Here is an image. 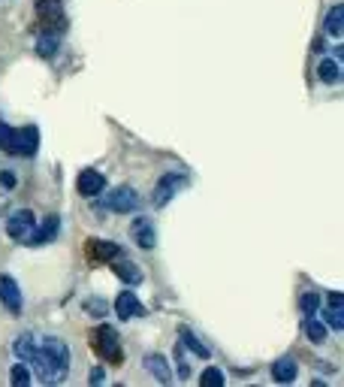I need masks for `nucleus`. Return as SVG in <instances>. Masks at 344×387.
Listing matches in <instances>:
<instances>
[{
  "label": "nucleus",
  "instance_id": "1",
  "mask_svg": "<svg viewBox=\"0 0 344 387\" xmlns=\"http://www.w3.org/2000/svg\"><path fill=\"white\" fill-rule=\"evenodd\" d=\"M30 366L37 369V375H39L43 384L64 381L66 372H70V348H66V342L57 339V336L39 339L37 351H33V357H30Z\"/></svg>",
  "mask_w": 344,
  "mask_h": 387
},
{
  "label": "nucleus",
  "instance_id": "2",
  "mask_svg": "<svg viewBox=\"0 0 344 387\" xmlns=\"http://www.w3.org/2000/svg\"><path fill=\"white\" fill-rule=\"evenodd\" d=\"M91 348H94L106 363H121L124 360V351H121V339L115 333V327L109 324H100L94 333H91Z\"/></svg>",
  "mask_w": 344,
  "mask_h": 387
},
{
  "label": "nucleus",
  "instance_id": "3",
  "mask_svg": "<svg viewBox=\"0 0 344 387\" xmlns=\"http://www.w3.org/2000/svg\"><path fill=\"white\" fill-rule=\"evenodd\" d=\"M184 185H188V176H184V172H166V176H161V182L154 185L151 203H154L157 209H163V206L175 197V191H179V188H184Z\"/></svg>",
  "mask_w": 344,
  "mask_h": 387
},
{
  "label": "nucleus",
  "instance_id": "4",
  "mask_svg": "<svg viewBox=\"0 0 344 387\" xmlns=\"http://www.w3.org/2000/svg\"><path fill=\"white\" fill-rule=\"evenodd\" d=\"M103 206L109 212L124 215V212H133L139 206V194L133 191L130 185H121V188H115V191H109V197H103Z\"/></svg>",
  "mask_w": 344,
  "mask_h": 387
},
{
  "label": "nucleus",
  "instance_id": "5",
  "mask_svg": "<svg viewBox=\"0 0 344 387\" xmlns=\"http://www.w3.org/2000/svg\"><path fill=\"white\" fill-rule=\"evenodd\" d=\"M33 227H37L33 212L30 209H19V212H12L10 215V221H6V236L15 240V242H24L33 233Z\"/></svg>",
  "mask_w": 344,
  "mask_h": 387
},
{
  "label": "nucleus",
  "instance_id": "6",
  "mask_svg": "<svg viewBox=\"0 0 344 387\" xmlns=\"http://www.w3.org/2000/svg\"><path fill=\"white\" fill-rule=\"evenodd\" d=\"M37 15H39V21L46 24V30H55V34H61L64 24H66L61 0H37Z\"/></svg>",
  "mask_w": 344,
  "mask_h": 387
},
{
  "label": "nucleus",
  "instance_id": "7",
  "mask_svg": "<svg viewBox=\"0 0 344 387\" xmlns=\"http://www.w3.org/2000/svg\"><path fill=\"white\" fill-rule=\"evenodd\" d=\"M57 230H61V218H57V215H48L39 227H33V233H30L24 242H28L30 249H43V245H48V242H52L55 236H57Z\"/></svg>",
  "mask_w": 344,
  "mask_h": 387
},
{
  "label": "nucleus",
  "instance_id": "8",
  "mask_svg": "<svg viewBox=\"0 0 344 387\" xmlns=\"http://www.w3.org/2000/svg\"><path fill=\"white\" fill-rule=\"evenodd\" d=\"M115 315L121 321H133V318H142L145 315V306L139 303V296L133 291H121L118 300H115Z\"/></svg>",
  "mask_w": 344,
  "mask_h": 387
},
{
  "label": "nucleus",
  "instance_id": "9",
  "mask_svg": "<svg viewBox=\"0 0 344 387\" xmlns=\"http://www.w3.org/2000/svg\"><path fill=\"white\" fill-rule=\"evenodd\" d=\"M75 191L82 197H100L106 191V176L97 170H82L79 172V182H75Z\"/></svg>",
  "mask_w": 344,
  "mask_h": 387
},
{
  "label": "nucleus",
  "instance_id": "10",
  "mask_svg": "<svg viewBox=\"0 0 344 387\" xmlns=\"http://www.w3.org/2000/svg\"><path fill=\"white\" fill-rule=\"evenodd\" d=\"M0 303H3V306L10 309L12 315H19L21 306H24L21 291H19V285H15L12 276H0Z\"/></svg>",
  "mask_w": 344,
  "mask_h": 387
},
{
  "label": "nucleus",
  "instance_id": "11",
  "mask_svg": "<svg viewBox=\"0 0 344 387\" xmlns=\"http://www.w3.org/2000/svg\"><path fill=\"white\" fill-rule=\"evenodd\" d=\"M130 236H133V242L139 245V249H145V251H151L157 245V230H154V224H151L148 218H136L130 224Z\"/></svg>",
  "mask_w": 344,
  "mask_h": 387
},
{
  "label": "nucleus",
  "instance_id": "12",
  "mask_svg": "<svg viewBox=\"0 0 344 387\" xmlns=\"http://www.w3.org/2000/svg\"><path fill=\"white\" fill-rule=\"evenodd\" d=\"M39 148V130L28 125L21 130H15V154H24V158H33Z\"/></svg>",
  "mask_w": 344,
  "mask_h": 387
},
{
  "label": "nucleus",
  "instance_id": "13",
  "mask_svg": "<svg viewBox=\"0 0 344 387\" xmlns=\"http://www.w3.org/2000/svg\"><path fill=\"white\" fill-rule=\"evenodd\" d=\"M88 258L91 260H100V263H106V260H115V258H121V245H115V242H109V240H88Z\"/></svg>",
  "mask_w": 344,
  "mask_h": 387
},
{
  "label": "nucleus",
  "instance_id": "14",
  "mask_svg": "<svg viewBox=\"0 0 344 387\" xmlns=\"http://www.w3.org/2000/svg\"><path fill=\"white\" fill-rule=\"evenodd\" d=\"M142 363H145V369H148V372L154 375L161 384H170V381H172L170 360H166L163 354H145V360H142Z\"/></svg>",
  "mask_w": 344,
  "mask_h": 387
},
{
  "label": "nucleus",
  "instance_id": "15",
  "mask_svg": "<svg viewBox=\"0 0 344 387\" xmlns=\"http://www.w3.org/2000/svg\"><path fill=\"white\" fill-rule=\"evenodd\" d=\"M296 372H299L296 360L287 357V354H284V357H278V360L272 363V378H275L278 384H290V381H296Z\"/></svg>",
  "mask_w": 344,
  "mask_h": 387
},
{
  "label": "nucleus",
  "instance_id": "16",
  "mask_svg": "<svg viewBox=\"0 0 344 387\" xmlns=\"http://www.w3.org/2000/svg\"><path fill=\"white\" fill-rule=\"evenodd\" d=\"M323 30L329 37H344V3H335L323 19Z\"/></svg>",
  "mask_w": 344,
  "mask_h": 387
},
{
  "label": "nucleus",
  "instance_id": "17",
  "mask_svg": "<svg viewBox=\"0 0 344 387\" xmlns=\"http://www.w3.org/2000/svg\"><path fill=\"white\" fill-rule=\"evenodd\" d=\"M115 276H118L121 282H127V285H139L142 282V269L127 258H115Z\"/></svg>",
  "mask_w": 344,
  "mask_h": 387
},
{
  "label": "nucleus",
  "instance_id": "18",
  "mask_svg": "<svg viewBox=\"0 0 344 387\" xmlns=\"http://www.w3.org/2000/svg\"><path fill=\"white\" fill-rule=\"evenodd\" d=\"M37 345H39V339H37L33 333H21L19 339H15L12 351H15V357H19L21 363H30V357H33V351H37Z\"/></svg>",
  "mask_w": 344,
  "mask_h": 387
},
{
  "label": "nucleus",
  "instance_id": "19",
  "mask_svg": "<svg viewBox=\"0 0 344 387\" xmlns=\"http://www.w3.org/2000/svg\"><path fill=\"white\" fill-rule=\"evenodd\" d=\"M179 339H181V348H190V351H194V354H197L199 360H208V354H212V351H208L206 345L199 342L197 336H194V333L188 330V327H181V330H179Z\"/></svg>",
  "mask_w": 344,
  "mask_h": 387
},
{
  "label": "nucleus",
  "instance_id": "20",
  "mask_svg": "<svg viewBox=\"0 0 344 387\" xmlns=\"http://www.w3.org/2000/svg\"><path fill=\"white\" fill-rule=\"evenodd\" d=\"M326 330H329V327H326L317 315H311V318L305 321V336H308V339H311L314 345H323V342H326Z\"/></svg>",
  "mask_w": 344,
  "mask_h": 387
},
{
  "label": "nucleus",
  "instance_id": "21",
  "mask_svg": "<svg viewBox=\"0 0 344 387\" xmlns=\"http://www.w3.org/2000/svg\"><path fill=\"white\" fill-rule=\"evenodd\" d=\"M317 76H320L323 82H335V79H341L338 61H335V57H323V61L317 64Z\"/></svg>",
  "mask_w": 344,
  "mask_h": 387
},
{
  "label": "nucleus",
  "instance_id": "22",
  "mask_svg": "<svg viewBox=\"0 0 344 387\" xmlns=\"http://www.w3.org/2000/svg\"><path fill=\"white\" fill-rule=\"evenodd\" d=\"M57 43H61V39H57V34H52V30H46V34L37 39V52L43 55V57H55Z\"/></svg>",
  "mask_w": 344,
  "mask_h": 387
},
{
  "label": "nucleus",
  "instance_id": "23",
  "mask_svg": "<svg viewBox=\"0 0 344 387\" xmlns=\"http://www.w3.org/2000/svg\"><path fill=\"white\" fill-rule=\"evenodd\" d=\"M323 318H326V327H329V330H344V306H326Z\"/></svg>",
  "mask_w": 344,
  "mask_h": 387
},
{
  "label": "nucleus",
  "instance_id": "24",
  "mask_svg": "<svg viewBox=\"0 0 344 387\" xmlns=\"http://www.w3.org/2000/svg\"><path fill=\"white\" fill-rule=\"evenodd\" d=\"M224 381H226V378H224V372L217 366H208L206 372L199 375V384H203V387H224Z\"/></svg>",
  "mask_w": 344,
  "mask_h": 387
},
{
  "label": "nucleus",
  "instance_id": "25",
  "mask_svg": "<svg viewBox=\"0 0 344 387\" xmlns=\"http://www.w3.org/2000/svg\"><path fill=\"white\" fill-rule=\"evenodd\" d=\"M0 148H3L6 154H15V127L0 125Z\"/></svg>",
  "mask_w": 344,
  "mask_h": 387
},
{
  "label": "nucleus",
  "instance_id": "26",
  "mask_svg": "<svg viewBox=\"0 0 344 387\" xmlns=\"http://www.w3.org/2000/svg\"><path fill=\"white\" fill-rule=\"evenodd\" d=\"M302 312H305L308 318L317 315V309H320V294H314V291H308V294H302Z\"/></svg>",
  "mask_w": 344,
  "mask_h": 387
},
{
  "label": "nucleus",
  "instance_id": "27",
  "mask_svg": "<svg viewBox=\"0 0 344 387\" xmlns=\"http://www.w3.org/2000/svg\"><path fill=\"white\" fill-rule=\"evenodd\" d=\"M10 381H12L15 387H28V384H30V369L24 366V363L12 366V372H10Z\"/></svg>",
  "mask_w": 344,
  "mask_h": 387
},
{
  "label": "nucleus",
  "instance_id": "28",
  "mask_svg": "<svg viewBox=\"0 0 344 387\" xmlns=\"http://www.w3.org/2000/svg\"><path fill=\"white\" fill-rule=\"evenodd\" d=\"M175 360H179V378H190V366H188V360L181 357V345L175 348Z\"/></svg>",
  "mask_w": 344,
  "mask_h": 387
},
{
  "label": "nucleus",
  "instance_id": "29",
  "mask_svg": "<svg viewBox=\"0 0 344 387\" xmlns=\"http://www.w3.org/2000/svg\"><path fill=\"white\" fill-rule=\"evenodd\" d=\"M85 309H88V312H97V315H103V312H106V303H100V300H88V303H85Z\"/></svg>",
  "mask_w": 344,
  "mask_h": 387
},
{
  "label": "nucleus",
  "instance_id": "30",
  "mask_svg": "<svg viewBox=\"0 0 344 387\" xmlns=\"http://www.w3.org/2000/svg\"><path fill=\"white\" fill-rule=\"evenodd\" d=\"M103 378H106V375H103V369L94 366V369H91V375H88V381H91V384H103Z\"/></svg>",
  "mask_w": 344,
  "mask_h": 387
},
{
  "label": "nucleus",
  "instance_id": "31",
  "mask_svg": "<svg viewBox=\"0 0 344 387\" xmlns=\"http://www.w3.org/2000/svg\"><path fill=\"white\" fill-rule=\"evenodd\" d=\"M0 185H3V188H15V176H12L10 170H6V172H0Z\"/></svg>",
  "mask_w": 344,
  "mask_h": 387
},
{
  "label": "nucleus",
  "instance_id": "32",
  "mask_svg": "<svg viewBox=\"0 0 344 387\" xmlns=\"http://www.w3.org/2000/svg\"><path fill=\"white\" fill-rule=\"evenodd\" d=\"M329 306H344V294H329Z\"/></svg>",
  "mask_w": 344,
  "mask_h": 387
},
{
  "label": "nucleus",
  "instance_id": "33",
  "mask_svg": "<svg viewBox=\"0 0 344 387\" xmlns=\"http://www.w3.org/2000/svg\"><path fill=\"white\" fill-rule=\"evenodd\" d=\"M335 61H344V43L335 46Z\"/></svg>",
  "mask_w": 344,
  "mask_h": 387
}]
</instances>
